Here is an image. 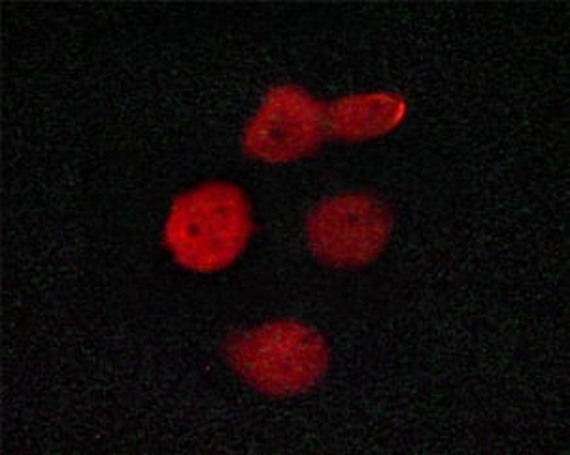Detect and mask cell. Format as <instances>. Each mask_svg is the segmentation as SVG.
Here are the masks:
<instances>
[{
  "label": "cell",
  "mask_w": 570,
  "mask_h": 455,
  "mask_svg": "<svg viewBox=\"0 0 570 455\" xmlns=\"http://www.w3.org/2000/svg\"><path fill=\"white\" fill-rule=\"evenodd\" d=\"M254 233L248 194L233 181L208 180L173 200L163 243L176 265L197 275H216L244 256Z\"/></svg>",
  "instance_id": "6da1fadb"
},
{
  "label": "cell",
  "mask_w": 570,
  "mask_h": 455,
  "mask_svg": "<svg viewBox=\"0 0 570 455\" xmlns=\"http://www.w3.org/2000/svg\"><path fill=\"white\" fill-rule=\"evenodd\" d=\"M225 359L236 376L268 397H297L322 384L331 346L322 330L298 319H273L235 333Z\"/></svg>",
  "instance_id": "7a4b0ae2"
},
{
  "label": "cell",
  "mask_w": 570,
  "mask_h": 455,
  "mask_svg": "<svg viewBox=\"0 0 570 455\" xmlns=\"http://www.w3.org/2000/svg\"><path fill=\"white\" fill-rule=\"evenodd\" d=\"M390 205L368 189L325 195L304 219V238L316 261L333 268H365L379 261L393 237Z\"/></svg>",
  "instance_id": "3957f363"
},
{
  "label": "cell",
  "mask_w": 570,
  "mask_h": 455,
  "mask_svg": "<svg viewBox=\"0 0 570 455\" xmlns=\"http://www.w3.org/2000/svg\"><path fill=\"white\" fill-rule=\"evenodd\" d=\"M341 140L336 102H325L301 86L271 89L244 129L243 148L268 165H285L314 156Z\"/></svg>",
  "instance_id": "277c9868"
}]
</instances>
